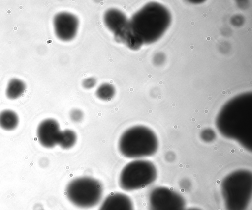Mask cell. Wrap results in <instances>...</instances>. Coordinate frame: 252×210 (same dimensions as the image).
Returning a JSON list of instances; mask_svg holds the SVG:
<instances>
[{
	"label": "cell",
	"instance_id": "obj_1",
	"mask_svg": "<svg viewBox=\"0 0 252 210\" xmlns=\"http://www.w3.org/2000/svg\"><path fill=\"white\" fill-rule=\"evenodd\" d=\"M216 127L224 137L252 149V93L239 94L227 101L219 112Z\"/></svg>",
	"mask_w": 252,
	"mask_h": 210
},
{
	"label": "cell",
	"instance_id": "obj_2",
	"mask_svg": "<svg viewBox=\"0 0 252 210\" xmlns=\"http://www.w3.org/2000/svg\"><path fill=\"white\" fill-rule=\"evenodd\" d=\"M171 15L162 5L155 2L147 3L129 20L132 33L143 44L157 41L164 33L171 23Z\"/></svg>",
	"mask_w": 252,
	"mask_h": 210
},
{
	"label": "cell",
	"instance_id": "obj_3",
	"mask_svg": "<svg viewBox=\"0 0 252 210\" xmlns=\"http://www.w3.org/2000/svg\"><path fill=\"white\" fill-rule=\"evenodd\" d=\"M221 191L226 210H247L252 194V173L238 169L222 180Z\"/></svg>",
	"mask_w": 252,
	"mask_h": 210
},
{
	"label": "cell",
	"instance_id": "obj_4",
	"mask_svg": "<svg viewBox=\"0 0 252 210\" xmlns=\"http://www.w3.org/2000/svg\"><path fill=\"white\" fill-rule=\"evenodd\" d=\"M158 147L155 133L147 127H132L121 136L118 147L121 154L128 158H140L154 155Z\"/></svg>",
	"mask_w": 252,
	"mask_h": 210
},
{
	"label": "cell",
	"instance_id": "obj_5",
	"mask_svg": "<svg viewBox=\"0 0 252 210\" xmlns=\"http://www.w3.org/2000/svg\"><path fill=\"white\" fill-rule=\"evenodd\" d=\"M103 186L97 180L90 177H81L71 181L65 189L66 196L74 206L89 209L101 201Z\"/></svg>",
	"mask_w": 252,
	"mask_h": 210
},
{
	"label": "cell",
	"instance_id": "obj_6",
	"mask_svg": "<svg viewBox=\"0 0 252 210\" xmlns=\"http://www.w3.org/2000/svg\"><path fill=\"white\" fill-rule=\"evenodd\" d=\"M157 170L151 161L143 159L133 160L122 170L119 179L121 188L131 191L145 188L157 179Z\"/></svg>",
	"mask_w": 252,
	"mask_h": 210
},
{
	"label": "cell",
	"instance_id": "obj_7",
	"mask_svg": "<svg viewBox=\"0 0 252 210\" xmlns=\"http://www.w3.org/2000/svg\"><path fill=\"white\" fill-rule=\"evenodd\" d=\"M149 210H184V198L176 191L165 186L153 189L148 197Z\"/></svg>",
	"mask_w": 252,
	"mask_h": 210
},
{
	"label": "cell",
	"instance_id": "obj_8",
	"mask_svg": "<svg viewBox=\"0 0 252 210\" xmlns=\"http://www.w3.org/2000/svg\"><path fill=\"white\" fill-rule=\"evenodd\" d=\"M53 26L57 37L63 41H68L76 36L79 26L77 17L70 13L62 12L54 17Z\"/></svg>",
	"mask_w": 252,
	"mask_h": 210
},
{
	"label": "cell",
	"instance_id": "obj_9",
	"mask_svg": "<svg viewBox=\"0 0 252 210\" xmlns=\"http://www.w3.org/2000/svg\"><path fill=\"white\" fill-rule=\"evenodd\" d=\"M61 131L58 122L49 118L41 121L37 129V137L40 144L46 148L58 144Z\"/></svg>",
	"mask_w": 252,
	"mask_h": 210
},
{
	"label": "cell",
	"instance_id": "obj_10",
	"mask_svg": "<svg viewBox=\"0 0 252 210\" xmlns=\"http://www.w3.org/2000/svg\"><path fill=\"white\" fill-rule=\"evenodd\" d=\"M98 210H134L131 198L125 194L112 193L102 202Z\"/></svg>",
	"mask_w": 252,
	"mask_h": 210
},
{
	"label": "cell",
	"instance_id": "obj_11",
	"mask_svg": "<svg viewBox=\"0 0 252 210\" xmlns=\"http://www.w3.org/2000/svg\"><path fill=\"white\" fill-rule=\"evenodd\" d=\"M103 20L106 26L114 35L124 29L129 24V20L125 14L116 8L106 10L104 14Z\"/></svg>",
	"mask_w": 252,
	"mask_h": 210
},
{
	"label": "cell",
	"instance_id": "obj_12",
	"mask_svg": "<svg viewBox=\"0 0 252 210\" xmlns=\"http://www.w3.org/2000/svg\"><path fill=\"white\" fill-rule=\"evenodd\" d=\"M17 114L11 110H4L0 112V127L5 131H12L16 128L19 124Z\"/></svg>",
	"mask_w": 252,
	"mask_h": 210
},
{
	"label": "cell",
	"instance_id": "obj_13",
	"mask_svg": "<svg viewBox=\"0 0 252 210\" xmlns=\"http://www.w3.org/2000/svg\"><path fill=\"white\" fill-rule=\"evenodd\" d=\"M26 88V86L24 81L18 79H12L8 83L6 95L9 99H16L24 93Z\"/></svg>",
	"mask_w": 252,
	"mask_h": 210
},
{
	"label": "cell",
	"instance_id": "obj_14",
	"mask_svg": "<svg viewBox=\"0 0 252 210\" xmlns=\"http://www.w3.org/2000/svg\"><path fill=\"white\" fill-rule=\"evenodd\" d=\"M76 141V133L71 130L66 129L61 131L58 144L63 149H68L75 145Z\"/></svg>",
	"mask_w": 252,
	"mask_h": 210
},
{
	"label": "cell",
	"instance_id": "obj_15",
	"mask_svg": "<svg viewBox=\"0 0 252 210\" xmlns=\"http://www.w3.org/2000/svg\"><path fill=\"white\" fill-rule=\"evenodd\" d=\"M115 92V88L113 85L105 83L97 88L96 95L100 100L109 101L114 96Z\"/></svg>",
	"mask_w": 252,
	"mask_h": 210
},
{
	"label": "cell",
	"instance_id": "obj_16",
	"mask_svg": "<svg viewBox=\"0 0 252 210\" xmlns=\"http://www.w3.org/2000/svg\"><path fill=\"white\" fill-rule=\"evenodd\" d=\"M216 136L215 131L210 128L203 130L200 134L201 138L206 142L213 141L215 139Z\"/></svg>",
	"mask_w": 252,
	"mask_h": 210
},
{
	"label": "cell",
	"instance_id": "obj_17",
	"mask_svg": "<svg viewBox=\"0 0 252 210\" xmlns=\"http://www.w3.org/2000/svg\"><path fill=\"white\" fill-rule=\"evenodd\" d=\"M83 112L78 109H74L70 113V117L71 120L74 122H80L83 118Z\"/></svg>",
	"mask_w": 252,
	"mask_h": 210
},
{
	"label": "cell",
	"instance_id": "obj_18",
	"mask_svg": "<svg viewBox=\"0 0 252 210\" xmlns=\"http://www.w3.org/2000/svg\"><path fill=\"white\" fill-rule=\"evenodd\" d=\"M96 79L94 77H89L85 79L82 82L83 87L87 89L94 87L96 84Z\"/></svg>",
	"mask_w": 252,
	"mask_h": 210
},
{
	"label": "cell",
	"instance_id": "obj_19",
	"mask_svg": "<svg viewBox=\"0 0 252 210\" xmlns=\"http://www.w3.org/2000/svg\"><path fill=\"white\" fill-rule=\"evenodd\" d=\"M184 210H201L198 208H189V209H184Z\"/></svg>",
	"mask_w": 252,
	"mask_h": 210
}]
</instances>
